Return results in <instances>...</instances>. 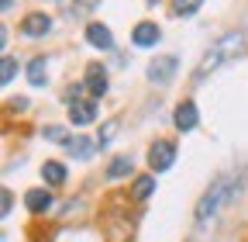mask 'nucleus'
<instances>
[{
  "label": "nucleus",
  "mask_w": 248,
  "mask_h": 242,
  "mask_svg": "<svg viewBox=\"0 0 248 242\" xmlns=\"http://www.w3.org/2000/svg\"><path fill=\"white\" fill-rule=\"evenodd\" d=\"M131 194H135L138 201L152 197V194H155V176H138V180H135V187H131Z\"/></svg>",
  "instance_id": "2eb2a0df"
},
{
  "label": "nucleus",
  "mask_w": 248,
  "mask_h": 242,
  "mask_svg": "<svg viewBox=\"0 0 248 242\" xmlns=\"http://www.w3.org/2000/svg\"><path fill=\"white\" fill-rule=\"evenodd\" d=\"M45 76H48V63H45V55L31 59V63H28V80L35 83V86H45Z\"/></svg>",
  "instance_id": "4468645a"
},
{
  "label": "nucleus",
  "mask_w": 248,
  "mask_h": 242,
  "mask_svg": "<svg viewBox=\"0 0 248 242\" xmlns=\"http://www.w3.org/2000/svg\"><path fill=\"white\" fill-rule=\"evenodd\" d=\"M0 4H4V11H11V7H14V0H0Z\"/></svg>",
  "instance_id": "412c9836"
},
{
  "label": "nucleus",
  "mask_w": 248,
  "mask_h": 242,
  "mask_svg": "<svg viewBox=\"0 0 248 242\" xmlns=\"http://www.w3.org/2000/svg\"><path fill=\"white\" fill-rule=\"evenodd\" d=\"M66 149H69V156H73V159H86V156H93V149H97V138L79 135V138H69Z\"/></svg>",
  "instance_id": "9b49d317"
},
{
  "label": "nucleus",
  "mask_w": 248,
  "mask_h": 242,
  "mask_svg": "<svg viewBox=\"0 0 248 242\" xmlns=\"http://www.w3.org/2000/svg\"><path fill=\"white\" fill-rule=\"evenodd\" d=\"M86 86H90L93 97H104V94H107V73H104L97 63L86 66Z\"/></svg>",
  "instance_id": "9d476101"
},
{
  "label": "nucleus",
  "mask_w": 248,
  "mask_h": 242,
  "mask_svg": "<svg viewBox=\"0 0 248 242\" xmlns=\"http://www.w3.org/2000/svg\"><path fill=\"white\" fill-rule=\"evenodd\" d=\"M179 69V59L176 55H159V59H152V66H148V80L152 83H169Z\"/></svg>",
  "instance_id": "20e7f679"
},
{
  "label": "nucleus",
  "mask_w": 248,
  "mask_h": 242,
  "mask_svg": "<svg viewBox=\"0 0 248 242\" xmlns=\"http://www.w3.org/2000/svg\"><path fill=\"white\" fill-rule=\"evenodd\" d=\"M124 173H131V156H117V159L107 166V176H110V180H117V176H124Z\"/></svg>",
  "instance_id": "dca6fc26"
},
{
  "label": "nucleus",
  "mask_w": 248,
  "mask_h": 242,
  "mask_svg": "<svg viewBox=\"0 0 248 242\" xmlns=\"http://www.w3.org/2000/svg\"><path fill=\"white\" fill-rule=\"evenodd\" d=\"M69 118H73V125H90L97 118V104L93 101H69Z\"/></svg>",
  "instance_id": "6e6552de"
},
{
  "label": "nucleus",
  "mask_w": 248,
  "mask_h": 242,
  "mask_svg": "<svg viewBox=\"0 0 248 242\" xmlns=\"http://www.w3.org/2000/svg\"><path fill=\"white\" fill-rule=\"evenodd\" d=\"M231 190H234V176H228V173L217 176L207 187V194L200 197V204H197V225H210V218L217 215V207L231 197Z\"/></svg>",
  "instance_id": "f03ea898"
},
{
  "label": "nucleus",
  "mask_w": 248,
  "mask_h": 242,
  "mask_svg": "<svg viewBox=\"0 0 248 242\" xmlns=\"http://www.w3.org/2000/svg\"><path fill=\"white\" fill-rule=\"evenodd\" d=\"M172 163H176V142L159 138V142H155V145L148 149V166H152L155 173H166Z\"/></svg>",
  "instance_id": "7ed1b4c3"
},
{
  "label": "nucleus",
  "mask_w": 248,
  "mask_h": 242,
  "mask_svg": "<svg viewBox=\"0 0 248 242\" xmlns=\"http://www.w3.org/2000/svg\"><path fill=\"white\" fill-rule=\"evenodd\" d=\"M45 138H48V142H62V145H66V142H69V135H66V128H59V125H48V128H45Z\"/></svg>",
  "instance_id": "6ab92c4d"
},
{
  "label": "nucleus",
  "mask_w": 248,
  "mask_h": 242,
  "mask_svg": "<svg viewBox=\"0 0 248 242\" xmlns=\"http://www.w3.org/2000/svg\"><path fill=\"white\" fill-rule=\"evenodd\" d=\"M42 180H45V184H52V187L66 184V166H62V163H55V159H48V163L42 166Z\"/></svg>",
  "instance_id": "ddd939ff"
},
{
  "label": "nucleus",
  "mask_w": 248,
  "mask_h": 242,
  "mask_svg": "<svg viewBox=\"0 0 248 242\" xmlns=\"http://www.w3.org/2000/svg\"><path fill=\"white\" fill-rule=\"evenodd\" d=\"M117 132V121H107V125L100 128V135H97V145H107L110 142V135Z\"/></svg>",
  "instance_id": "aec40b11"
},
{
  "label": "nucleus",
  "mask_w": 248,
  "mask_h": 242,
  "mask_svg": "<svg viewBox=\"0 0 248 242\" xmlns=\"http://www.w3.org/2000/svg\"><path fill=\"white\" fill-rule=\"evenodd\" d=\"M200 4H203V0H176V4H172V11H176V14H193Z\"/></svg>",
  "instance_id": "a211bd4d"
},
{
  "label": "nucleus",
  "mask_w": 248,
  "mask_h": 242,
  "mask_svg": "<svg viewBox=\"0 0 248 242\" xmlns=\"http://www.w3.org/2000/svg\"><path fill=\"white\" fill-rule=\"evenodd\" d=\"M86 42L93 45V49H114V35H110V28L107 24H86Z\"/></svg>",
  "instance_id": "0eeeda50"
},
{
  "label": "nucleus",
  "mask_w": 248,
  "mask_h": 242,
  "mask_svg": "<svg viewBox=\"0 0 248 242\" xmlns=\"http://www.w3.org/2000/svg\"><path fill=\"white\" fill-rule=\"evenodd\" d=\"M241 52H245V35H241V32H224L221 38H217V42L207 49V55L200 59V66L193 69V83H203L210 73H217L224 63L238 59Z\"/></svg>",
  "instance_id": "f257e3e1"
},
{
  "label": "nucleus",
  "mask_w": 248,
  "mask_h": 242,
  "mask_svg": "<svg viewBox=\"0 0 248 242\" xmlns=\"http://www.w3.org/2000/svg\"><path fill=\"white\" fill-rule=\"evenodd\" d=\"M24 204H28V211L42 215V211H48V207H52V194H45L42 187H35V190H28V194H24Z\"/></svg>",
  "instance_id": "f8f14e48"
},
{
  "label": "nucleus",
  "mask_w": 248,
  "mask_h": 242,
  "mask_svg": "<svg viewBox=\"0 0 248 242\" xmlns=\"http://www.w3.org/2000/svg\"><path fill=\"white\" fill-rule=\"evenodd\" d=\"M172 121H176V128H179V132H193V128H197V121H200L197 104H193V101H183V104L176 107V118H172Z\"/></svg>",
  "instance_id": "423d86ee"
},
{
  "label": "nucleus",
  "mask_w": 248,
  "mask_h": 242,
  "mask_svg": "<svg viewBox=\"0 0 248 242\" xmlns=\"http://www.w3.org/2000/svg\"><path fill=\"white\" fill-rule=\"evenodd\" d=\"M14 76H17V63L11 55H4V59H0V83H11Z\"/></svg>",
  "instance_id": "f3484780"
},
{
  "label": "nucleus",
  "mask_w": 248,
  "mask_h": 242,
  "mask_svg": "<svg viewBox=\"0 0 248 242\" xmlns=\"http://www.w3.org/2000/svg\"><path fill=\"white\" fill-rule=\"evenodd\" d=\"M131 38H135V45L148 49V45H155V42L162 38V32H159V28H155L152 21H141V24L135 28V32H131Z\"/></svg>",
  "instance_id": "1a4fd4ad"
},
{
  "label": "nucleus",
  "mask_w": 248,
  "mask_h": 242,
  "mask_svg": "<svg viewBox=\"0 0 248 242\" xmlns=\"http://www.w3.org/2000/svg\"><path fill=\"white\" fill-rule=\"evenodd\" d=\"M21 32H24L28 38H42V35L52 32V17H48L45 11H35V14H28V17L21 21Z\"/></svg>",
  "instance_id": "39448f33"
}]
</instances>
